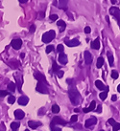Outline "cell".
I'll list each match as a JSON object with an SVG mask.
<instances>
[{
  "mask_svg": "<svg viewBox=\"0 0 120 131\" xmlns=\"http://www.w3.org/2000/svg\"><path fill=\"white\" fill-rule=\"evenodd\" d=\"M68 96L69 100L74 105H78L80 100H81V95L79 93V91L75 88H71L68 90Z\"/></svg>",
  "mask_w": 120,
  "mask_h": 131,
  "instance_id": "6da1fadb",
  "label": "cell"
},
{
  "mask_svg": "<svg viewBox=\"0 0 120 131\" xmlns=\"http://www.w3.org/2000/svg\"><path fill=\"white\" fill-rule=\"evenodd\" d=\"M55 36H56L55 31H53V30L48 31V32L44 33V34L42 36V41H43L44 43H49V42H51L54 39Z\"/></svg>",
  "mask_w": 120,
  "mask_h": 131,
  "instance_id": "7a4b0ae2",
  "label": "cell"
},
{
  "mask_svg": "<svg viewBox=\"0 0 120 131\" xmlns=\"http://www.w3.org/2000/svg\"><path fill=\"white\" fill-rule=\"evenodd\" d=\"M109 14L112 16L114 17L115 19L117 20V23H118V25H119V27H120V10H119V8H117V7H111V8L109 9Z\"/></svg>",
  "mask_w": 120,
  "mask_h": 131,
  "instance_id": "3957f363",
  "label": "cell"
},
{
  "mask_svg": "<svg viewBox=\"0 0 120 131\" xmlns=\"http://www.w3.org/2000/svg\"><path fill=\"white\" fill-rule=\"evenodd\" d=\"M66 124H67V122L63 118H61V117H58V116H56L53 118V120L51 122V124H50V127H53L55 126L56 124H62V126H66Z\"/></svg>",
  "mask_w": 120,
  "mask_h": 131,
  "instance_id": "277c9868",
  "label": "cell"
},
{
  "mask_svg": "<svg viewBox=\"0 0 120 131\" xmlns=\"http://www.w3.org/2000/svg\"><path fill=\"white\" fill-rule=\"evenodd\" d=\"M36 89H37V91L39 92V93H42V94H48L49 93L48 87H47L44 83H41V82H38Z\"/></svg>",
  "mask_w": 120,
  "mask_h": 131,
  "instance_id": "5b68a950",
  "label": "cell"
},
{
  "mask_svg": "<svg viewBox=\"0 0 120 131\" xmlns=\"http://www.w3.org/2000/svg\"><path fill=\"white\" fill-rule=\"evenodd\" d=\"M34 76L37 78L38 80V82H41V83H45V84H47V80H46V78H45V76L44 75H42L40 72H35L34 73Z\"/></svg>",
  "mask_w": 120,
  "mask_h": 131,
  "instance_id": "8992f818",
  "label": "cell"
},
{
  "mask_svg": "<svg viewBox=\"0 0 120 131\" xmlns=\"http://www.w3.org/2000/svg\"><path fill=\"white\" fill-rule=\"evenodd\" d=\"M11 46L15 50H19L22 46V40L21 39H19V38H17V39H14V40L11 42Z\"/></svg>",
  "mask_w": 120,
  "mask_h": 131,
  "instance_id": "52a82bcc",
  "label": "cell"
},
{
  "mask_svg": "<svg viewBox=\"0 0 120 131\" xmlns=\"http://www.w3.org/2000/svg\"><path fill=\"white\" fill-rule=\"evenodd\" d=\"M97 124V119L95 117H90L89 119H87L86 120V124H85V126L86 127H90L92 126H95Z\"/></svg>",
  "mask_w": 120,
  "mask_h": 131,
  "instance_id": "ba28073f",
  "label": "cell"
},
{
  "mask_svg": "<svg viewBox=\"0 0 120 131\" xmlns=\"http://www.w3.org/2000/svg\"><path fill=\"white\" fill-rule=\"evenodd\" d=\"M59 62H60L61 64H63V65H65L67 63V61H68V58H67V56L65 54V53H60L59 54Z\"/></svg>",
  "mask_w": 120,
  "mask_h": 131,
  "instance_id": "9c48e42d",
  "label": "cell"
},
{
  "mask_svg": "<svg viewBox=\"0 0 120 131\" xmlns=\"http://www.w3.org/2000/svg\"><path fill=\"white\" fill-rule=\"evenodd\" d=\"M84 56H85V62H86V64H87V65L91 64V62H92V55L88 51H86Z\"/></svg>",
  "mask_w": 120,
  "mask_h": 131,
  "instance_id": "30bf717a",
  "label": "cell"
},
{
  "mask_svg": "<svg viewBox=\"0 0 120 131\" xmlns=\"http://www.w3.org/2000/svg\"><path fill=\"white\" fill-rule=\"evenodd\" d=\"M66 43L68 47H75L80 45V41L78 39H71V40H66Z\"/></svg>",
  "mask_w": 120,
  "mask_h": 131,
  "instance_id": "8fae6325",
  "label": "cell"
},
{
  "mask_svg": "<svg viewBox=\"0 0 120 131\" xmlns=\"http://www.w3.org/2000/svg\"><path fill=\"white\" fill-rule=\"evenodd\" d=\"M28 126H29L30 128H32V129H37V127L41 126V122H36V120H29V122H28Z\"/></svg>",
  "mask_w": 120,
  "mask_h": 131,
  "instance_id": "7c38bea8",
  "label": "cell"
},
{
  "mask_svg": "<svg viewBox=\"0 0 120 131\" xmlns=\"http://www.w3.org/2000/svg\"><path fill=\"white\" fill-rule=\"evenodd\" d=\"M15 117L17 120H22L25 117V113L20 109H17L15 111Z\"/></svg>",
  "mask_w": 120,
  "mask_h": 131,
  "instance_id": "4fadbf2b",
  "label": "cell"
},
{
  "mask_svg": "<svg viewBox=\"0 0 120 131\" xmlns=\"http://www.w3.org/2000/svg\"><path fill=\"white\" fill-rule=\"evenodd\" d=\"M95 106H96V102H95V100H92L91 104H90V105H89L87 108H83V112L88 113V112H90V111H92V110L95 109Z\"/></svg>",
  "mask_w": 120,
  "mask_h": 131,
  "instance_id": "5bb4252c",
  "label": "cell"
},
{
  "mask_svg": "<svg viewBox=\"0 0 120 131\" xmlns=\"http://www.w3.org/2000/svg\"><path fill=\"white\" fill-rule=\"evenodd\" d=\"M18 104L19 105H26L28 104V102H29V98L26 97V96H21L20 98H18Z\"/></svg>",
  "mask_w": 120,
  "mask_h": 131,
  "instance_id": "9a60e30c",
  "label": "cell"
},
{
  "mask_svg": "<svg viewBox=\"0 0 120 131\" xmlns=\"http://www.w3.org/2000/svg\"><path fill=\"white\" fill-rule=\"evenodd\" d=\"M57 25L60 27V32H61V33H63V32L66 30V23L64 21V20H59V21L57 22Z\"/></svg>",
  "mask_w": 120,
  "mask_h": 131,
  "instance_id": "2e32d148",
  "label": "cell"
},
{
  "mask_svg": "<svg viewBox=\"0 0 120 131\" xmlns=\"http://www.w3.org/2000/svg\"><path fill=\"white\" fill-rule=\"evenodd\" d=\"M91 48L94 50H99V48H100V40H99V38H96L95 40H93L91 42Z\"/></svg>",
  "mask_w": 120,
  "mask_h": 131,
  "instance_id": "e0dca14e",
  "label": "cell"
},
{
  "mask_svg": "<svg viewBox=\"0 0 120 131\" xmlns=\"http://www.w3.org/2000/svg\"><path fill=\"white\" fill-rule=\"evenodd\" d=\"M60 9H63V10H65L66 11V9H67V1L66 0H61L59 1V6H58Z\"/></svg>",
  "mask_w": 120,
  "mask_h": 131,
  "instance_id": "ac0fdd59",
  "label": "cell"
},
{
  "mask_svg": "<svg viewBox=\"0 0 120 131\" xmlns=\"http://www.w3.org/2000/svg\"><path fill=\"white\" fill-rule=\"evenodd\" d=\"M95 86L98 88L99 90H105V89L107 88L104 85V83L101 82V80H96V82H95Z\"/></svg>",
  "mask_w": 120,
  "mask_h": 131,
  "instance_id": "d6986e66",
  "label": "cell"
},
{
  "mask_svg": "<svg viewBox=\"0 0 120 131\" xmlns=\"http://www.w3.org/2000/svg\"><path fill=\"white\" fill-rule=\"evenodd\" d=\"M19 126H20V124L18 122H12L11 124V128L13 131H17L18 130V128H19Z\"/></svg>",
  "mask_w": 120,
  "mask_h": 131,
  "instance_id": "ffe728a7",
  "label": "cell"
},
{
  "mask_svg": "<svg viewBox=\"0 0 120 131\" xmlns=\"http://www.w3.org/2000/svg\"><path fill=\"white\" fill-rule=\"evenodd\" d=\"M8 90L10 92H15L16 91V83L15 82H10L8 84Z\"/></svg>",
  "mask_w": 120,
  "mask_h": 131,
  "instance_id": "44dd1931",
  "label": "cell"
},
{
  "mask_svg": "<svg viewBox=\"0 0 120 131\" xmlns=\"http://www.w3.org/2000/svg\"><path fill=\"white\" fill-rule=\"evenodd\" d=\"M8 64L11 66V68H13V69H17L19 66V62L18 61H12V62H9Z\"/></svg>",
  "mask_w": 120,
  "mask_h": 131,
  "instance_id": "7402d4cb",
  "label": "cell"
},
{
  "mask_svg": "<svg viewBox=\"0 0 120 131\" xmlns=\"http://www.w3.org/2000/svg\"><path fill=\"white\" fill-rule=\"evenodd\" d=\"M104 64V58H99L98 60H97V63H96V66H97V68H101Z\"/></svg>",
  "mask_w": 120,
  "mask_h": 131,
  "instance_id": "603a6c76",
  "label": "cell"
},
{
  "mask_svg": "<svg viewBox=\"0 0 120 131\" xmlns=\"http://www.w3.org/2000/svg\"><path fill=\"white\" fill-rule=\"evenodd\" d=\"M52 70H53V72H55V73H58V72L60 71V67H59V65L57 64V62H56V61L53 62V67H52Z\"/></svg>",
  "mask_w": 120,
  "mask_h": 131,
  "instance_id": "cb8c5ba5",
  "label": "cell"
},
{
  "mask_svg": "<svg viewBox=\"0 0 120 131\" xmlns=\"http://www.w3.org/2000/svg\"><path fill=\"white\" fill-rule=\"evenodd\" d=\"M52 112L53 113H59L60 112V107H59V105H57V104H54V105H52Z\"/></svg>",
  "mask_w": 120,
  "mask_h": 131,
  "instance_id": "d4e9b609",
  "label": "cell"
},
{
  "mask_svg": "<svg viewBox=\"0 0 120 131\" xmlns=\"http://www.w3.org/2000/svg\"><path fill=\"white\" fill-rule=\"evenodd\" d=\"M108 56H109V63L110 66H113V61H114V58L113 56L110 55L109 53H108Z\"/></svg>",
  "mask_w": 120,
  "mask_h": 131,
  "instance_id": "484cf974",
  "label": "cell"
},
{
  "mask_svg": "<svg viewBox=\"0 0 120 131\" xmlns=\"http://www.w3.org/2000/svg\"><path fill=\"white\" fill-rule=\"evenodd\" d=\"M99 97H100V98L102 100H106V98L108 97V93L105 91V92H101L100 93V95H99Z\"/></svg>",
  "mask_w": 120,
  "mask_h": 131,
  "instance_id": "4316f807",
  "label": "cell"
},
{
  "mask_svg": "<svg viewBox=\"0 0 120 131\" xmlns=\"http://www.w3.org/2000/svg\"><path fill=\"white\" fill-rule=\"evenodd\" d=\"M118 76H119V75H118L117 71H115V70L111 71V78H112L113 80H117V78H118Z\"/></svg>",
  "mask_w": 120,
  "mask_h": 131,
  "instance_id": "83f0119b",
  "label": "cell"
},
{
  "mask_svg": "<svg viewBox=\"0 0 120 131\" xmlns=\"http://www.w3.org/2000/svg\"><path fill=\"white\" fill-rule=\"evenodd\" d=\"M8 102L11 104H14L16 102V98H15L14 96H10V97L8 98Z\"/></svg>",
  "mask_w": 120,
  "mask_h": 131,
  "instance_id": "f1b7e54d",
  "label": "cell"
},
{
  "mask_svg": "<svg viewBox=\"0 0 120 131\" xmlns=\"http://www.w3.org/2000/svg\"><path fill=\"white\" fill-rule=\"evenodd\" d=\"M53 50H54V46H53V45H48V46L46 47V54H50Z\"/></svg>",
  "mask_w": 120,
  "mask_h": 131,
  "instance_id": "f546056e",
  "label": "cell"
},
{
  "mask_svg": "<svg viewBox=\"0 0 120 131\" xmlns=\"http://www.w3.org/2000/svg\"><path fill=\"white\" fill-rule=\"evenodd\" d=\"M57 52L60 54V53H64V46L63 44H59L58 47H57Z\"/></svg>",
  "mask_w": 120,
  "mask_h": 131,
  "instance_id": "4dcf8cb0",
  "label": "cell"
},
{
  "mask_svg": "<svg viewBox=\"0 0 120 131\" xmlns=\"http://www.w3.org/2000/svg\"><path fill=\"white\" fill-rule=\"evenodd\" d=\"M112 129H113V131H118L120 129V124L119 122H115L114 124L112 126Z\"/></svg>",
  "mask_w": 120,
  "mask_h": 131,
  "instance_id": "1f68e13d",
  "label": "cell"
},
{
  "mask_svg": "<svg viewBox=\"0 0 120 131\" xmlns=\"http://www.w3.org/2000/svg\"><path fill=\"white\" fill-rule=\"evenodd\" d=\"M77 120H78V116L77 115H73L70 119V122H76Z\"/></svg>",
  "mask_w": 120,
  "mask_h": 131,
  "instance_id": "d6a6232c",
  "label": "cell"
},
{
  "mask_svg": "<svg viewBox=\"0 0 120 131\" xmlns=\"http://www.w3.org/2000/svg\"><path fill=\"white\" fill-rule=\"evenodd\" d=\"M7 95H9L8 91H2V90H0V97H5Z\"/></svg>",
  "mask_w": 120,
  "mask_h": 131,
  "instance_id": "836d02e7",
  "label": "cell"
},
{
  "mask_svg": "<svg viewBox=\"0 0 120 131\" xmlns=\"http://www.w3.org/2000/svg\"><path fill=\"white\" fill-rule=\"evenodd\" d=\"M50 19H51L52 21H56V20L58 19V16H57V14H51V16H50Z\"/></svg>",
  "mask_w": 120,
  "mask_h": 131,
  "instance_id": "e575fe53",
  "label": "cell"
},
{
  "mask_svg": "<svg viewBox=\"0 0 120 131\" xmlns=\"http://www.w3.org/2000/svg\"><path fill=\"white\" fill-rule=\"evenodd\" d=\"M21 85H22V82H21V80H17V86H18V91L19 92H21Z\"/></svg>",
  "mask_w": 120,
  "mask_h": 131,
  "instance_id": "d590c367",
  "label": "cell"
},
{
  "mask_svg": "<svg viewBox=\"0 0 120 131\" xmlns=\"http://www.w3.org/2000/svg\"><path fill=\"white\" fill-rule=\"evenodd\" d=\"M64 74H65V73H64V71H59L58 73H57V76H58V78H62L64 76Z\"/></svg>",
  "mask_w": 120,
  "mask_h": 131,
  "instance_id": "8d00e7d4",
  "label": "cell"
},
{
  "mask_svg": "<svg viewBox=\"0 0 120 131\" xmlns=\"http://www.w3.org/2000/svg\"><path fill=\"white\" fill-rule=\"evenodd\" d=\"M51 131H62V128L58 127V126H53V127H51Z\"/></svg>",
  "mask_w": 120,
  "mask_h": 131,
  "instance_id": "74e56055",
  "label": "cell"
},
{
  "mask_svg": "<svg viewBox=\"0 0 120 131\" xmlns=\"http://www.w3.org/2000/svg\"><path fill=\"white\" fill-rule=\"evenodd\" d=\"M90 32H91V29H90V27L87 26V27L85 28V33L86 34H89Z\"/></svg>",
  "mask_w": 120,
  "mask_h": 131,
  "instance_id": "f35d334b",
  "label": "cell"
},
{
  "mask_svg": "<svg viewBox=\"0 0 120 131\" xmlns=\"http://www.w3.org/2000/svg\"><path fill=\"white\" fill-rule=\"evenodd\" d=\"M108 122H109V124H111V126H113V124H114L115 122H115V120H113L112 118H110V119H109V120H108Z\"/></svg>",
  "mask_w": 120,
  "mask_h": 131,
  "instance_id": "ab89813d",
  "label": "cell"
},
{
  "mask_svg": "<svg viewBox=\"0 0 120 131\" xmlns=\"http://www.w3.org/2000/svg\"><path fill=\"white\" fill-rule=\"evenodd\" d=\"M116 100H117V96L116 95H112L111 96V100L112 102H116Z\"/></svg>",
  "mask_w": 120,
  "mask_h": 131,
  "instance_id": "60d3db41",
  "label": "cell"
},
{
  "mask_svg": "<svg viewBox=\"0 0 120 131\" xmlns=\"http://www.w3.org/2000/svg\"><path fill=\"white\" fill-rule=\"evenodd\" d=\"M101 110H102V107H101V104H98V108H97V112H98V113H101Z\"/></svg>",
  "mask_w": 120,
  "mask_h": 131,
  "instance_id": "b9f144b4",
  "label": "cell"
},
{
  "mask_svg": "<svg viewBox=\"0 0 120 131\" xmlns=\"http://www.w3.org/2000/svg\"><path fill=\"white\" fill-rule=\"evenodd\" d=\"M30 32H31V33H34V32H35V26H34V25H32L31 28H30Z\"/></svg>",
  "mask_w": 120,
  "mask_h": 131,
  "instance_id": "7bdbcfd3",
  "label": "cell"
},
{
  "mask_svg": "<svg viewBox=\"0 0 120 131\" xmlns=\"http://www.w3.org/2000/svg\"><path fill=\"white\" fill-rule=\"evenodd\" d=\"M106 20H107V22L109 24V16H106Z\"/></svg>",
  "mask_w": 120,
  "mask_h": 131,
  "instance_id": "ee69618b",
  "label": "cell"
},
{
  "mask_svg": "<svg viewBox=\"0 0 120 131\" xmlns=\"http://www.w3.org/2000/svg\"><path fill=\"white\" fill-rule=\"evenodd\" d=\"M117 91H118V92L120 93V84L118 85V86H117Z\"/></svg>",
  "mask_w": 120,
  "mask_h": 131,
  "instance_id": "f6af8a7d",
  "label": "cell"
},
{
  "mask_svg": "<svg viewBox=\"0 0 120 131\" xmlns=\"http://www.w3.org/2000/svg\"><path fill=\"white\" fill-rule=\"evenodd\" d=\"M24 56H25V55H24V54H20V58H23Z\"/></svg>",
  "mask_w": 120,
  "mask_h": 131,
  "instance_id": "bcb514c9",
  "label": "cell"
},
{
  "mask_svg": "<svg viewBox=\"0 0 120 131\" xmlns=\"http://www.w3.org/2000/svg\"><path fill=\"white\" fill-rule=\"evenodd\" d=\"M79 111H80V109H78V108H75V109H74V112H79Z\"/></svg>",
  "mask_w": 120,
  "mask_h": 131,
  "instance_id": "7dc6e473",
  "label": "cell"
},
{
  "mask_svg": "<svg viewBox=\"0 0 120 131\" xmlns=\"http://www.w3.org/2000/svg\"><path fill=\"white\" fill-rule=\"evenodd\" d=\"M19 2H20V3H26L27 1H26V0H22V1H19Z\"/></svg>",
  "mask_w": 120,
  "mask_h": 131,
  "instance_id": "c3c4849f",
  "label": "cell"
},
{
  "mask_svg": "<svg viewBox=\"0 0 120 131\" xmlns=\"http://www.w3.org/2000/svg\"><path fill=\"white\" fill-rule=\"evenodd\" d=\"M25 131H30V130H29V129H26V130H25Z\"/></svg>",
  "mask_w": 120,
  "mask_h": 131,
  "instance_id": "681fc988",
  "label": "cell"
},
{
  "mask_svg": "<svg viewBox=\"0 0 120 131\" xmlns=\"http://www.w3.org/2000/svg\"><path fill=\"white\" fill-rule=\"evenodd\" d=\"M101 131H104V130H101Z\"/></svg>",
  "mask_w": 120,
  "mask_h": 131,
  "instance_id": "f907efd6",
  "label": "cell"
}]
</instances>
